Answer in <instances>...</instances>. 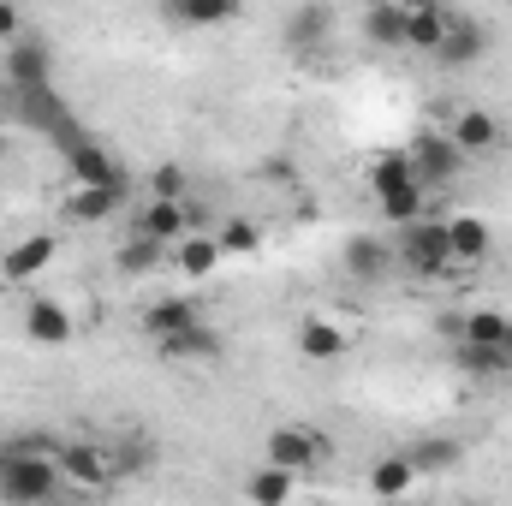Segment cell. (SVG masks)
I'll return each mask as SVG.
<instances>
[{"label":"cell","instance_id":"6da1fadb","mask_svg":"<svg viewBox=\"0 0 512 506\" xmlns=\"http://www.w3.org/2000/svg\"><path fill=\"white\" fill-rule=\"evenodd\" d=\"M60 495V447L48 441H6L0 447V501L6 506H48Z\"/></svg>","mask_w":512,"mask_h":506},{"label":"cell","instance_id":"7a4b0ae2","mask_svg":"<svg viewBox=\"0 0 512 506\" xmlns=\"http://www.w3.org/2000/svg\"><path fill=\"white\" fill-rule=\"evenodd\" d=\"M370 191H376V209H382L393 227H411V221H423V203H429V191L417 185V173H411V161L393 149L382 155L376 167H370Z\"/></svg>","mask_w":512,"mask_h":506},{"label":"cell","instance_id":"3957f363","mask_svg":"<svg viewBox=\"0 0 512 506\" xmlns=\"http://www.w3.org/2000/svg\"><path fill=\"white\" fill-rule=\"evenodd\" d=\"M126 471L131 465L108 441H72V447H60V483H72V489L108 495L114 483H126Z\"/></svg>","mask_w":512,"mask_h":506},{"label":"cell","instance_id":"277c9868","mask_svg":"<svg viewBox=\"0 0 512 506\" xmlns=\"http://www.w3.org/2000/svg\"><path fill=\"white\" fill-rule=\"evenodd\" d=\"M328 435L322 429H310V423H280V429H268V465L274 471H286V477H316L322 465H328Z\"/></svg>","mask_w":512,"mask_h":506},{"label":"cell","instance_id":"5b68a950","mask_svg":"<svg viewBox=\"0 0 512 506\" xmlns=\"http://www.w3.org/2000/svg\"><path fill=\"white\" fill-rule=\"evenodd\" d=\"M393 256H399V268H405V274H417V280H447V274H453L447 227H441V221H411V227H399Z\"/></svg>","mask_w":512,"mask_h":506},{"label":"cell","instance_id":"8992f818","mask_svg":"<svg viewBox=\"0 0 512 506\" xmlns=\"http://www.w3.org/2000/svg\"><path fill=\"white\" fill-rule=\"evenodd\" d=\"M66 155V173H72V185L78 191H114V197H126L131 191V173L96 143V137H78L72 149H60Z\"/></svg>","mask_w":512,"mask_h":506},{"label":"cell","instance_id":"52a82bcc","mask_svg":"<svg viewBox=\"0 0 512 506\" xmlns=\"http://www.w3.org/2000/svg\"><path fill=\"white\" fill-rule=\"evenodd\" d=\"M405 161H411V173H417L423 191H441V185L459 179V167H465V155L453 149L447 131H417V137L405 143Z\"/></svg>","mask_w":512,"mask_h":506},{"label":"cell","instance_id":"ba28073f","mask_svg":"<svg viewBox=\"0 0 512 506\" xmlns=\"http://www.w3.org/2000/svg\"><path fill=\"white\" fill-rule=\"evenodd\" d=\"M483 48H489V30H483L465 6H447V24H441V48H435V60H441V66H471V60H483Z\"/></svg>","mask_w":512,"mask_h":506},{"label":"cell","instance_id":"9c48e42d","mask_svg":"<svg viewBox=\"0 0 512 506\" xmlns=\"http://www.w3.org/2000/svg\"><path fill=\"white\" fill-rule=\"evenodd\" d=\"M191 328H203V304H197V298H155V304L143 310V334H149L155 346H173V340H185Z\"/></svg>","mask_w":512,"mask_h":506},{"label":"cell","instance_id":"30bf717a","mask_svg":"<svg viewBox=\"0 0 512 506\" xmlns=\"http://www.w3.org/2000/svg\"><path fill=\"white\" fill-rule=\"evenodd\" d=\"M6 78H12V90L18 96H36V90H54V54L42 48V42H12L6 48Z\"/></svg>","mask_w":512,"mask_h":506},{"label":"cell","instance_id":"8fae6325","mask_svg":"<svg viewBox=\"0 0 512 506\" xmlns=\"http://www.w3.org/2000/svg\"><path fill=\"white\" fill-rule=\"evenodd\" d=\"M54 256H60V239H54V233H24V239H18L12 251L0 256V280L24 286V280L48 274V268H54Z\"/></svg>","mask_w":512,"mask_h":506},{"label":"cell","instance_id":"7c38bea8","mask_svg":"<svg viewBox=\"0 0 512 506\" xmlns=\"http://www.w3.org/2000/svg\"><path fill=\"white\" fill-rule=\"evenodd\" d=\"M447 137H453V149H459L465 161H471V155H495V149L507 143L501 120H495V114H483V108H465V114H453Z\"/></svg>","mask_w":512,"mask_h":506},{"label":"cell","instance_id":"4fadbf2b","mask_svg":"<svg viewBox=\"0 0 512 506\" xmlns=\"http://www.w3.org/2000/svg\"><path fill=\"white\" fill-rule=\"evenodd\" d=\"M352 340H358V334H346V328L328 322V316H304V322H298V352H304L310 364H334V358H346Z\"/></svg>","mask_w":512,"mask_h":506},{"label":"cell","instance_id":"5bb4252c","mask_svg":"<svg viewBox=\"0 0 512 506\" xmlns=\"http://www.w3.org/2000/svg\"><path fill=\"white\" fill-rule=\"evenodd\" d=\"M185 227H191V221H185V209H179V203H155V197H149V203L137 209V221H131V239H149V245H179V239H191Z\"/></svg>","mask_w":512,"mask_h":506},{"label":"cell","instance_id":"9a60e30c","mask_svg":"<svg viewBox=\"0 0 512 506\" xmlns=\"http://www.w3.org/2000/svg\"><path fill=\"white\" fill-rule=\"evenodd\" d=\"M24 334H30L36 346H66V340L78 334V322H72V310H66L60 298H30V310H24Z\"/></svg>","mask_w":512,"mask_h":506},{"label":"cell","instance_id":"2e32d148","mask_svg":"<svg viewBox=\"0 0 512 506\" xmlns=\"http://www.w3.org/2000/svg\"><path fill=\"white\" fill-rule=\"evenodd\" d=\"M340 262H346V274H352V280H382V274H393V268H399L393 245H387V239H370V233L346 239Z\"/></svg>","mask_w":512,"mask_h":506},{"label":"cell","instance_id":"e0dca14e","mask_svg":"<svg viewBox=\"0 0 512 506\" xmlns=\"http://www.w3.org/2000/svg\"><path fill=\"white\" fill-rule=\"evenodd\" d=\"M459 346H483V352H507V334H512V316L501 310H471V316H459L453 328H447Z\"/></svg>","mask_w":512,"mask_h":506},{"label":"cell","instance_id":"ac0fdd59","mask_svg":"<svg viewBox=\"0 0 512 506\" xmlns=\"http://www.w3.org/2000/svg\"><path fill=\"white\" fill-rule=\"evenodd\" d=\"M399 12H405V48H423V54H435V48H441L447 6H441V0H399Z\"/></svg>","mask_w":512,"mask_h":506},{"label":"cell","instance_id":"d6986e66","mask_svg":"<svg viewBox=\"0 0 512 506\" xmlns=\"http://www.w3.org/2000/svg\"><path fill=\"white\" fill-rule=\"evenodd\" d=\"M441 227H447V256H453V268H471V262L489 256V227H483L477 215H447Z\"/></svg>","mask_w":512,"mask_h":506},{"label":"cell","instance_id":"ffe728a7","mask_svg":"<svg viewBox=\"0 0 512 506\" xmlns=\"http://www.w3.org/2000/svg\"><path fill=\"white\" fill-rule=\"evenodd\" d=\"M405 459H411L417 477H447V471L459 465V441H447V435H423V441L405 447Z\"/></svg>","mask_w":512,"mask_h":506},{"label":"cell","instance_id":"44dd1931","mask_svg":"<svg viewBox=\"0 0 512 506\" xmlns=\"http://www.w3.org/2000/svg\"><path fill=\"white\" fill-rule=\"evenodd\" d=\"M423 477L411 471V459L405 453H387V459H376L370 465V495H382V501H399V495H411Z\"/></svg>","mask_w":512,"mask_h":506},{"label":"cell","instance_id":"7402d4cb","mask_svg":"<svg viewBox=\"0 0 512 506\" xmlns=\"http://www.w3.org/2000/svg\"><path fill=\"white\" fill-rule=\"evenodd\" d=\"M292 495H298V477H286L274 465H256L245 477V501L251 506H292Z\"/></svg>","mask_w":512,"mask_h":506},{"label":"cell","instance_id":"603a6c76","mask_svg":"<svg viewBox=\"0 0 512 506\" xmlns=\"http://www.w3.org/2000/svg\"><path fill=\"white\" fill-rule=\"evenodd\" d=\"M364 36H370L376 48H405V12H399V0L364 6Z\"/></svg>","mask_w":512,"mask_h":506},{"label":"cell","instance_id":"cb8c5ba5","mask_svg":"<svg viewBox=\"0 0 512 506\" xmlns=\"http://www.w3.org/2000/svg\"><path fill=\"white\" fill-rule=\"evenodd\" d=\"M328 30H334V12H328V6H298V12L286 18V42H292V48H322Z\"/></svg>","mask_w":512,"mask_h":506},{"label":"cell","instance_id":"d4e9b609","mask_svg":"<svg viewBox=\"0 0 512 506\" xmlns=\"http://www.w3.org/2000/svg\"><path fill=\"white\" fill-rule=\"evenodd\" d=\"M173 262H179L185 280H209V274L221 268V245H215L209 233H203V239H179V245H173Z\"/></svg>","mask_w":512,"mask_h":506},{"label":"cell","instance_id":"484cf974","mask_svg":"<svg viewBox=\"0 0 512 506\" xmlns=\"http://www.w3.org/2000/svg\"><path fill=\"white\" fill-rule=\"evenodd\" d=\"M120 203H126V197H114V191H78V185H72V191H66V221H84V227H90V221H108Z\"/></svg>","mask_w":512,"mask_h":506},{"label":"cell","instance_id":"4316f807","mask_svg":"<svg viewBox=\"0 0 512 506\" xmlns=\"http://www.w3.org/2000/svg\"><path fill=\"white\" fill-rule=\"evenodd\" d=\"M161 256H167V245H149V239H120V251H114V268L120 274H155L161 268Z\"/></svg>","mask_w":512,"mask_h":506},{"label":"cell","instance_id":"83f0119b","mask_svg":"<svg viewBox=\"0 0 512 506\" xmlns=\"http://www.w3.org/2000/svg\"><path fill=\"white\" fill-rule=\"evenodd\" d=\"M239 6L233 0H179L173 6V18H185V24H227Z\"/></svg>","mask_w":512,"mask_h":506},{"label":"cell","instance_id":"f1b7e54d","mask_svg":"<svg viewBox=\"0 0 512 506\" xmlns=\"http://www.w3.org/2000/svg\"><path fill=\"white\" fill-rule=\"evenodd\" d=\"M215 346H221V340H215V328L203 322V328H191L185 340H173V346H161V358H215Z\"/></svg>","mask_w":512,"mask_h":506},{"label":"cell","instance_id":"f546056e","mask_svg":"<svg viewBox=\"0 0 512 506\" xmlns=\"http://www.w3.org/2000/svg\"><path fill=\"white\" fill-rule=\"evenodd\" d=\"M459 364L471 376H507L512 370V352H483V346H459Z\"/></svg>","mask_w":512,"mask_h":506},{"label":"cell","instance_id":"4dcf8cb0","mask_svg":"<svg viewBox=\"0 0 512 506\" xmlns=\"http://www.w3.org/2000/svg\"><path fill=\"white\" fill-rule=\"evenodd\" d=\"M149 197H155V203H179V197H185V167H173V161H167V167H155Z\"/></svg>","mask_w":512,"mask_h":506},{"label":"cell","instance_id":"1f68e13d","mask_svg":"<svg viewBox=\"0 0 512 506\" xmlns=\"http://www.w3.org/2000/svg\"><path fill=\"white\" fill-rule=\"evenodd\" d=\"M215 245H221V256H227V251L251 256L256 245H262V233H256L251 221H227V227H221V239H215Z\"/></svg>","mask_w":512,"mask_h":506},{"label":"cell","instance_id":"d6a6232c","mask_svg":"<svg viewBox=\"0 0 512 506\" xmlns=\"http://www.w3.org/2000/svg\"><path fill=\"white\" fill-rule=\"evenodd\" d=\"M0 42H6V48L24 42V12H18V6H0Z\"/></svg>","mask_w":512,"mask_h":506},{"label":"cell","instance_id":"836d02e7","mask_svg":"<svg viewBox=\"0 0 512 506\" xmlns=\"http://www.w3.org/2000/svg\"><path fill=\"white\" fill-rule=\"evenodd\" d=\"M507 352H512V334H507Z\"/></svg>","mask_w":512,"mask_h":506},{"label":"cell","instance_id":"e575fe53","mask_svg":"<svg viewBox=\"0 0 512 506\" xmlns=\"http://www.w3.org/2000/svg\"><path fill=\"white\" fill-rule=\"evenodd\" d=\"M465 506H477V501H465Z\"/></svg>","mask_w":512,"mask_h":506}]
</instances>
